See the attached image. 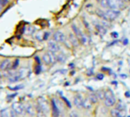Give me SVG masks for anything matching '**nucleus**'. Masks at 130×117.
Wrapping results in <instances>:
<instances>
[{"instance_id": "nucleus-35", "label": "nucleus", "mask_w": 130, "mask_h": 117, "mask_svg": "<svg viewBox=\"0 0 130 117\" xmlns=\"http://www.w3.org/2000/svg\"><path fill=\"white\" fill-rule=\"evenodd\" d=\"M10 114H11V117H17L18 115H17V113H15V111L13 109V108H11L10 109Z\"/></svg>"}, {"instance_id": "nucleus-47", "label": "nucleus", "mask_w": 130, "mask_h": 117, "mask_svg": "<svg viewBox=\"0 0 130 117\" xmlns=\"http://www.w3.org/2000/svg\"><path fill=\"white\" fill-rule=\"evenodd\" d=\"M22 117H28V116H25V115H23V116H22Z\"/></svg>"}, {"instance_id": "nucleus-30", "label": "nucleus", "mask_w": 130, "mask_h": 117, "mask_svg": "<svg viewBox=\"0 0 130 117\" xmlns=\"http://www.w3.org/2000/svg\"><path fill=\"white\" fill-rule=\"evenodd\" d=\"M82 22H83V24L86 27V29H87L88 31H90V24H89V22L86 20V18H82Z\"/></svg>"}, {"instance_id": "nucleus-7", "label": "nucleus", "mask_w": 130, "mask_h": 117, "mask_svg": "<svg viewBox=\"0 0 130 117\" xmlns=\"http://www.w3.org/2000/svg\"><path fill=\"white\" fill-rule=\"evenodd\" d=\"M47 47H48V50L50 52H53L54 54H58L61 51V46L59 45V43L55 42L54 40H50L47 43Z\"/></svg>"}, {"instance_id": "nucleus-28", "label": "nucleus", "mask_w": 130, "mask_h": 117, "mask_svg": "<svg viewBox=\"0 0 130 117\" xmlns=\"http://www.w3.org/2000/svg\"><path fill=\"white\" fill-rule=\"evenodd\" d=\"M69 117H79V113L77 110H71L69 113Z\"/></svg>"}, {"instance_id": "nucleus-10", "label": "nucleus", "mask_w": 130, "mask_h": 117, "mask_svg": "<svg viewBox=\"0 0 130 117\" xmlns=\"http://www.w3.org/2000/svg\"><path fill=\"white\" fill-rule=\"evenodd\" d=\"M13 110L15 111V113H17L18 116H23L25 114V109H24V106L22 104H14L12 106Z\"/></svg>"}, {"instance_id": "nucleus-16", "label": "nucleus", "mask_w": 130, "mask_h": 117, "mask_svg": "<svg viewBox=\"0 0 130 117\" xmlns=\"http://www.w3.org/2000/svg\"><path fill=\"white\" fill-rule=\"evenodd\" d=\"M35 109H36V117H47V114L42 111L38 104L35 105Z\"/></svg>"}, {"instance_id": "nucleus-46", "label": "nucleus", "mask_w": 130, "mask_h": 117, "mask_svg": "<svg viewBox=\"0 0 130 117\" xmlns=\"http://www.w3.org/2000/svg\"><path fill=\"white\" fill-rule=\"evenodd\" d=\"M96 1H97V2H100V1H101V0H96Z\"/></svg>"}, {"instance_id": "nucleus-36", "label": "nucleus", "mask_w": 130, "mask_h": 117, "mask_svg": "<svg viewBox=\"0 0 130 117\" xmlns=\"http://www.w3.org/2000/svg\"><path fill=\"white\" fill-rule=\"evenodd\" d=\"M104 78V75L103 73H98L97 74V79L98 80H103Z\"/></svg>"}, {"instance_id": "nucleus-41", "label": "nucleus", "mask_w": 130, "mask_h": 117, "mask_svg": "<svg viewBox=\"0 0 130 117\" xmlns=\"http://www.w3.org/2000/svg\"><path fill=\"white\" fill-rule=\"evenodd\" d=\"M120 77L122 78V79H126V74H121Z\"/></svg>"}, {"instance_id": "nucleus-1", "label": "nucleus", "mask_w": 130, "mask_h": 117, "mask_svg": "<svg viewBox=\"0 0 130 117\" xmlns=\"http://www.w3.org/2000/svg\"><path fill=\"white\" fill-rule=\"evenodd\" d=\"M56 55L57 54H54L53 52H48L45 53V54L42 56V61L43 63H45V65H51V64H54L57 62V58H56Z\"/></svg>"}, {"instance_id": "nucleus-6", "label": "nucleus", "mask_w": 130, "mask_h": 117, "mask_svg": "<svg viewBox=\"0 0 130 117\" xmlns=\"http://www.w3.org/2000/svg\"><path fill=\"white\" fill-rule=\"evenodd\" d=\"M125 6L123 0H109V9L121 10Z\"/></svg>"}, {"instance_id": "nucleus-25", "label": "nucleus", "mask_w": 130, "mask_h": 117, "mask_svg": "<svg viewBox=\"0 0 130 117\" xmlns=\"http://www.w3.org/2000/svg\"><path fill=\"white\" fill-rule=\"evenodd\" d=\"M110 116L111 117H120L119 115V110H118L117 108H113L110 110Z\"/></svg>"}, {"instance_id": "nucleus-44", "label": "nucleus", "mask_w": 130, "mask_h": 117, "mask_svg": "<svg viewBox=\"0 0 130 117\" xmlns=\"http://www.w3.org/2000/svg\"><path fill=\"white\" fill-rule=\"evenodd\" d=\"M112 84H114V85H117V84H118V82H117V81H112Z\"/></svg>"}, {"instance_id": "nucleus-21", "label": "nucleus", "mask_w": 130, "mask_h": 117, "mask_svg": "<svg viewBox=\"0 0 130 117\" xmlns=\"http://www.w3.org/2000/svg\"><path fill=\"white\" fill-rule=\"evenodd\" d=\"M95 93H96V95H97L99 100H104V98H105V91L104 90L100 89V90H98V91H96Z\"/></svg>"}, {"instance_id": "nucleus-32", "label": "nucleus", "mask_w": 130, "mask_h": 117, "mask_svg": "<svg viewBox=\"0 0 130 117\" xmlns=\"http://www.w3.org/2000/svg\"><path fill=\"white\" fill-rule=\"evenodd\" d=\"M61 99H62V101L65 103V105H66V106H67L68 107H69V108H71V102H70V101L68 100V99L66 98V97H61Z\"/></svg>"}, {"instance_id": "nucleus-26", "label": "nucleus", "mask_w": 130, "mask_h": 117, "mask_svg": "<svg viewBox=\"0 0 130 117\" xmlns=\"http://www.w3.org/2000/svg\"><path fill=\"white\" fill-rule=\"evenodd\" d=\"M100 5H101L102 8H104L105 10L109 9V0H101Z\"/></svg>"}, {"instance_id": "nucleus-37", "label": "nucleus", "mask_w": 130, "mask_h": 117, "mask_svg": "<svg viewBox=\"0 0 130 117\" xmlns=\"http://www.w3.org/2000/svg\"><path fill=\"white\" fill-rule=\"evenodd\" d=\"M111 37L113 38H117L118 37H119V34H118V32H112L111 33Z\"/></svg>"}, {"instance_id": "nucleus-39", "label": "nucleus", "mask_w": 130, "mask_h": 117, "mask_svg": "<svg viewBox=\"0 0 130 117\" xmlns=\"http://www.w3.org/2000/svg\"><path fill=\"white\" fill-rule=\"evenodd\" d=\"M0 6H2L3 7H5V6H6V5H5V3H4V1H3V0H0Z\"/></svg>"}, {"instance_id": "nucleus-24", "label": "nucleus", "mask_w": 130, "mask_h": 117, "mask_svg": "<svg viewBox=\"0 0 130 117\" xmlns=\"http://www.w3.org/2000/svg\"><path fill=\"white\" fill-rule=\"evenodd\" d=\"M19 64H20V60H19V59H15L14 61L12 62V67H11V69L13 71H15L19 67Z\"/></svg>"}, {"instance_id": "nucleus-23", "label": "nucleus", "mask_w": 130, "mask_h": 117, "mask_svg": "<svg viewBox=\"0 0 130 117\" xmlns=\"http://www.w3.org/2000/svg\"><path fill=\"white\" fill-rule=\"evenodd\" d=\"M95 14L99 18L103 19V20H105V13L103 10H101V9H97L95 11Z\"/></svg>"}, {"instance_id": "nucleus-17", "label": "nucleus", "mask_w": 130, "mask_h": 117, "mask_svg": "<svg viewBox=\"0 0 130 117\" xmlns=\"http://www.w3.org/2000/svg\"><path fill=\"white\" fill-rule=\"evenodd\" d=\"M21 77L19 76V74L17 73V72H15L14 74H12V75L9 76V78H8V81H9V82L11 83H15L17 82V81H21Z\"/></svg>"}, {"instance_id": "nucleus-22", "label": "nucleus", "mask_w": 130, "mask_h": 117, "mask_svg": "<svg viewBox=\"0 0 130 117\" xmlns=\"http://www.w3.org/2000/svg\"><path fill=\"white\" fill-rule=\"evenodd\" d=\"M0 116L1 117H11L10 114V109H3L0 112Z\"/></svg>"}, {"instance_id": "nucleus-49", "label": "nucleus", "mask_w": 130, "mask_h": 117, "mask_svg": "<svg viewBox=\"0 0 130 117\" xmlns=\"http://www.w3.org/2000/svg\"><path fill=\"white\" fill-rule=\"evenodd\" d=\"M0 117H1V116H0Z\"/></svg>"}, {"instance_id": "nucleus-14", "label": "nucleus", "mask_w": 130, "mask_h": 117, "mask_svg": "<svg viewBox=\"0 0 130 117\" xmlns=\"http://www.w3.org/2000/svg\"><path fill=\"white\" fill-rule=\"evenodd\" d=\"M69 42L71 45L73 46V47H77V46L78 45V43H79L78 38L75 36L74 33H73L72 31L69 33Z\"/></svg>"}, {"instance_id": "nucleus-9", "label": "nucleus", "mask_w": 130, "mask_h": 117, "mask_svg": "<svg viewBox=\"0 0 130 117\" xmlns=\"http://www.w3.org/2000/svg\"><path fill=\"white\" fill-rule=\"evenodd\" d=\"M83 101H84L83 96L80 95V94H78L73 98V105L78 109H81V108H83Z\"/></svg>"}, {"instance_id": "nucleus-13", "label": "nucleus", "mask_w": 130, "mask_h": 117, "mask_svg": "<svg viewBox=\"0 0 130 117\" xmlns=\"http://www.w3.org/2000/svg\"><path fill=\"white\" fill-rule=\"evenodd\" d=\"M71 31H72V32L74 33L75 36L78 38V40H79V38L84 35V33L81 31V30H80L75 23L71 24Z\"/></svg>"}, {"instance_id": "nucleus-20", "label": "nucleus", "mask_w": 130, "mask_h": 117, "mask_svg": "<svg viewBox=\"0 0 130 117\" xmlns=\"http://www.w3.org/2000/svg\"><path fill=\"white\" fill-rule=\"evenodd\" d=\"M56 58H57V62L59 63H64L67 59V56L64 53H60V54L56 55Z\"/></svg>"}, {"instance_id": "nucleus-3", "label": "nucleus", "mask_w": 130, "mask_h": 117, "mask_svg": "<svg viewBox=\"0 0 130 117\" xmlns=\"http://www.w3.org/2000/svg\"><path fill=\"white\" fill-rule=\"evenodd\" d=\"M105 13V21L111 22L117 19L120 15V10H114V9H106L104 10Z\"/></svg>"}, {"instance_id": "nucleus-43", "label": "nucleus", "mask_w": 130, "mask_h": 117, "mask_svg": "<svg viewBox=\"0 0 130 117\" xmlns=\"http://www.w3.org/2000/svg\"><path fill=\"white\" fill-rule=\"evenodd\" d=\"M3 8H4V7H3L2 6H0V13H1V12L3 11Z\"/></svg>"}, {"instance_id": "nucleus-40", "label": "nucleus", "mask_w": 130, "mask_h": 117, "mask_svg": "<svg viewBox=\"0 0 130 117\" xmlns=\"http://www.w3.org/2000/svg\"><path fill=\"white\" fill-rule=\"evenodd\" d=\"M125 96H126V97H130V92L129 91H126V93H125Z\"/></svg>"}, {"instance_id": "nucleus-5", "label": "nucleus", "mask_w": 130, "mask_h": 117, "mask_svg": "<svg viewBox=\"0 0 130 117\" xmlns=\"http://www.w3.org/2000/svg\"><path fill=\"white\" fill-rule=\"evenodd\" d=\"M53 40H54L57 43H63V44H65L68 41L67 37H66L65 33L61 31H57L53 34Z\"/></svg>"}, {"instance_id": "nucleus-29", "label": "nucleus", "mask_w": 130, "mask_h": 117, "mask_svg": "<svg viewBox=\"0 0 130 117\" xmlns=\"http://www.w3.org/2000/svg\"><path fill=\"white\" fill-rule=\"evenodd\" d=\"M35 31H36V29H35L34 27H32V26H30V27L28 28L27 31H26V34L27 35H33L35 33Z\"/></svg>"}, {"instance_id": "nucleus-19", "label": "nucleus", "mask_w": 130, "mask_h": 117, "mask_svg": "<svg viewBox=\"0 0 130 117\" xmlns=\"http://www.w3.org/2000/svg\"><path fill=\"white\" fill-rule=\"evenodd\" d=\"M93 107V104L91 103V101L88 99V97L87 98H84V101H83V108L86 110H90L92 109Z\"/></svg>"}, {"instance_id": "nucleus-31", "label": "nucleus", "mask_w": 130, "mask_h": 117, "mask_svg": "<svg viewBox=\"0 0 130 117\" xmlns=\"http://www.w3.org/2000/svg\"><path fill=\"white\" fill-rule=\"evenodd\" d=\"M101 24L103 26V27H105L106 29H108L109 27H110V23L109 21H105V20H103L101 22Z\"/></svg>"}, {"instance_id": "nucleus-11", "label": "nucleus", "mask_w": 130, "mask_h": 117, "mask_svg": "<svg viewBox=\"0 0 130 117\" xmlns=\"http://www.w3.org/2000/svg\"><path fill=\"white\" fill-rule=\"evenodd\" d=\"M24 109H25V113L28 116L33 117L36 114V109H35V107L33 106V105L26 104L25 106H24Z\"/></svg>"}, {"instance_id": "nucleus-27", "label": "nucleus", "mask_w": 130, "mask_h": 117, "mask_svg": "<svg viewBox=\"0 0 130 117\" xmlns=\"http://www.w3.org/2000/svg\"><path fill=\"white\" fill-rule=\"evenodd\" d=\"M78 41H79V43L82 44V45H87V42H88V38H87V37L84 34L83 36H82L81 38L78 40Z\"/></svg>"}, {"instance_id": "nucleus-2", "label": "nucleus", "mask_w": 130, "mask_h": 117, "mask_svg": "<svg viewBox=\"0 0 130 117\" xmlns=\"http://www.w3.org/2000/svg\"><path fill=\"white\" fill-rule=\"evenodd\" d=\"M104 105L106 107H112L116 104V98L113 92L110 89H108L105 91V98L103 100Z\"/></svg>"}, {"instance_id": "nucleus-33", "label": "nucleus", "mask_w": 130, "mask_h": 117, "mask_svg": "<svg viewBox=\"0 0 130 117\" xmlns=\"http://www.w3.org/2000/svg\"><path fill=\"white\" fill-rule=\"evenodd\" d=\"M115 108H117L119 111H122V110H125V105L122 104V103H119V104H117Z\"/></svg>"}, {"instance_id": "nucleus-48", "label": "nucleus", "mask_w": 130, "mask_h": 117, "mask_svg": "<svg viewBox=\"0 0 130 117\" xmlns=\"http://www.w3.org/2000/svg\"><path fill=\"white\" fill-rule=\"evenodd\" d=\"M128 117H130V116H128Z\"/></svg>"}, {"instance_id": "nucleus-15", "label": "nucleus", "mask_w": 130, "mask_h": 117, "mask_svg": "<svg viewBox=\"0 0 130 117\" xmlns=\"http://www.w3.org/2000/svg\"><path fill=\"white\" fill-rule=\"evenodd\" d=\"M94 28H95V30L99 33H101V34H103V35L106 34L107 29L102 25L101 22H94Z\"/></svg>"}, {"instance_id": "nucleus-4", "label": "nucleus", "mask_w": 130, "mask_h": 117, "mask_svg": "<svg viewBox=\"0 0 130 117\" xmlns=\"http://www.w3.org/2000/svg\"><path fill=\"white\" fill-rule=\"evenodd\" d=\"M37 104L38 105V106L41 108V110L44 112V113H45L46 114L49 113L51 106H50V105L48 104L47 100L44 97H38V98L37 99Z\"/></svg>"}, {"instance_id": "nucleus-12", "label": "nucleus", "mask_w": 130, "mask_h": 117, "mask_svg": "<svg viewBox=\"0 0 130 117\" xmlns=\"http://www.w3.org/2000/svg\"><path fill=\"white\" fill-rule=\"evenodd\" d=\"M12 67V62L8 59L3 60L0 63V70L1 71H9Z\"/></svg>"}, {"instance_id": "nucleus-18", "label": "nucleus", "mask_w": 130, "mask_h": 117, "mask_svg": "<svg viewBox=\"0 0 130 117\" xmlns=\"http://www.w3.org/2000/svg\"><path fill=\"white\" fill-rule=\"evenodd\" d=\"M88 99L91 101V103H92L93 105L96 104V103L99 101V98H98L95 92H91V93L88 95Z\"/></svg>"}, {"instance_id": "nucleus-42", "label": "nucleus", "mask_w": 130, "mask_h": 117, "mask_svg": "<svg viewBox=\"0 0 130 117\" xmlns=\"http://www.w3.org/2000/svg\"><path fill=\"white\" fill-rule=\"evenodd\" d=\"M3 1H4V3H5V5H6V6L8 4V3H9V0H3Z\"/></svg>"}, {"instance_id": "nucleus-34", "label": "nucleus", "mask_w": 130, "mask_h": 117, "mask_svg": "<svg viewBox=\"0 0 130 117\" xmlns=\"http://www.w3.org/2000/svg\"><path fill=\"white\" fill-rule=\"evenodd\" d=\"M36 38L38 41H43L44 40V33H38L36 35Z\"/></svg>"}, {"instance_id": "nucleus-8", "label": "nucleus", "mask_w": 130, "mask_h": 117, "mask_svg": "<svg viewBox=\"0 0 130 117\" xmlns=\"http://www.w3.org/2000/svg\"><path fill=\"white\" fill-rule=\"evenodd\" d=\"M51 111H52V116L53 117H60L61 114V110L59 108V106L57 105L56 101L54 99H51Z\"/></svg>"}, {"instance_id": "nucleus-38", "label": "nucleus", "mask_w": 130, "mask_h": 117, "mask_svg": "<svg viewBox=\"0 0 130 117\" xmlns=\"http://www.w3.org/2000/svg\"><path fill=\"white\" fill-rule=\"evenodd\" d=\"M123 44H124L125 46L127 45V44H128V40H127V38H125L124 41H123Z\"/></svg>"}, {"instance_id": "nucleus-45", "label": "nucleus", "mask_w": 130, "mask_h": 117, "mask_svg": "<svg viewBox=\"0 0 130 117\" xmlns=\"http://www.w3.org/2000/svg\"><path fill=\"white\" fill-rule=\"evenodd\" d=\"M124 2H126V3H128V2H130V0H123Z\"/></svg>"}]
</instances>
